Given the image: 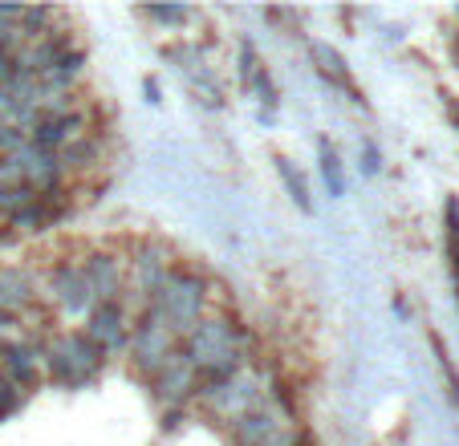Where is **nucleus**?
I'll return each mask as SVG.
<instances>
[{
    "mask_svg": "<svg viewBox=\"0 0 459 446\" xmlns=\"http://www.w3.org/2000/svg\"><path fill=\"white\" fill-rule=\"evenodd\" d=\"M179 357L200 373V382L232 378V373H240L256 361V333L236 313L216 309L191 333L179 337Z\"/></svg>",
    "mask_w": 459,
    "mask_h": 446,
    "instance_id": "obj_1",
    "label": "nucleus"
},
{
    "mask_svg": "<svg viewBox=\"0 0 459 446\" xmlns=\"http://www.w3.org/2000/svg\"><path fill=\"white\" fill-rule=\"evenodd\" d=\"M216 284L220 280L204 264L179 260V264L167 272L163 288L151 296V304H155L159 317L167 321V329H171L175 337H183L200 325L208 313H216Z\"/></svg>",
    "mask_w": 459,
    "mask_h": 446,
    "instance_id": "obj_2",
    "label": "nucleus"
},
{
    "mask_svg": "<svg viewBox=\"0 0 459 446\" xmlns=\"http://www.w3.org/2000/svg\"><path fill=\"white\" fill-rule=\"evenodd\" d=\"M41 349V373L45 382L61 390H86L106 373L110 357L102 345H94L82 329H53L49 337H37Z\"/></svg>",
    "mask_w": 459,
    "mask_h": 446,
    "instance_id": "obj_3",
    "label": "nucleus"
},
{
    "mask_svg": "<svg viewBox=\"0 0 459 446\" xmlns=\"http://www.w3.org/2000/svg\"><path fill=\"white\" fill-rule=\"evenodd\" d=\"M269 365H248L232 378H208L195 390L191 410H200L204 418H212L216 426H232L236 418H244L248 410H256L269 394Z\"/></svg>",
    "mask_w": 459,
    "mask_h": 446,
    "instance_id": "obj_4",
    "label": "nucleus"
},
{
    "mask_svg": "<svg viewBox=\"0 0 459 446\" xmlns=\"http://www.w3.org/2000/svg\"><path fill=\"white\" fill-rule=\"evenodd\" d=\"M122 357H126L130 373H134L139 382H151L159 369L171 365V361L179 357V337L167 329V321L159 317V309L151 301L134 309V325H130Z\"/></svg>",
    "mask_w": 459,
    "mask_h": 446,
    "instance_id": "obj_5",
    "label": "nucleus"
},
{
    "mask_svg": "<svg viewBox=\"0 0 459 446\" xmlns=\"http://www.w3.org/2000/svg\"><path fill=\"white\" fill-rule=\"evenodd\" d=\"M122 260H126V304L139 309L163 288L167 272L179 264V252L159 236H139L122 248Z\"/></svg>",
    "mask_w": 459,
    "mask_h": 446,
    "instance_id": "obj_6",
    "label": "nucleus"
},
{
    "mask_svg": "<svg viewBox=\"0 0 459 446\" xmlns=\"http://www.w3.org/2000/svg\"><path fill=\"white\" fill-rule=\"evenodd\" d=\"M41 304L53 321H86V313L94 309V296L86 288L78 256H57L49 268H41Z\"/></svg>",
    "mask_w": 459,
    "mask_h": 446,
    "instance_id": "obj_7",
    "label": "nucleus"
},
{
    "mask_svg": "<svg viewBox=\"0 0 459 446\" xmlns=\"http://www.w3.org/2000/svg\"><path fill=\"white\" fill-rule=\"evenodd\" d=\"M78 268L86 276V288L94 296V304L102 301H126V260L118 248H106V244H90L78 256Z\"/></svg>",
    "mask_w": 459,
    "mask_h": 446,
    "instance_id": "obj_8",
    "label": "nucleus"
},
{
    "mask_svg": "<svg viewBox=\"0 0 459 446\" xmlns=\"http://www.w3.org/2000/svg\"><path fill=\"white\" fill-rule=\"evenodd\" d=\"M130 325H134V309L126 301H102L86 313L82 321V333L90 337L94 345H102L106 357H122L126 349V337H130Z\"/></svg>",
    "mask_w": 459,
    "mask_h": 446,
    "instance_id": "obj_9",
    "label": "nucleus"
},
{
    "mask_svg": "<svg viewBox=\"0 0 459 446\" xmlns=\"http://www.w3.org/2000/svg\"><path fill=\"white\" fill-rule=\"evenodd\" d=\"M151 394V402L159 406V410H191V402H195V390H200V373L187 365L183 357H175L171 365H163L151 382H143Z\"/></svg>",
    "mask_w": 459,
    "mask_h": 446,
    "instance_id": "obj_10",
    "label": "nucleus"
},
{
    "mask_svg": "<svg viewBox=\"0 0 459 446\" xmlns=\"http://www.w3.org/2000/svg\"><path fill=\"white\" fill-rule=\"evenodd\" d=\"M74 215V191L61 199H29L25 207H17V211L4 219V227H9L17 240H25V236H49L53 227H61V223Z\"/></svg>",
    "mask_w": 459,
    "mask_h": 446,
    "instance_id": "obj_11",
    "label": "nucleus"
},
{
    "mask_svg": "<svg viewBox=\"0 0 459 446\" xmlns=\"http://www.w3.org/2000/svg\"><path fill=\"white\" fill-rule=\"evenodd\" d=\"M0 378L13 382L17 390L33 394L41 390L45 373H41V349L33 337H4L0 341Z\"/></svg>",
    "mask_w": 459,
    "mask_h": 446,
    "instance_id": "obj_12",
    "label": "nucleus"
},
{
    "mask_svg": "<svg viewBox=\"0 0 459 446\" xmlns=\"http://www.w3.org/2000/svg\"><path fill=\"white\" fill-rule=\"evenodd\" d=\"M0 309L17 321L41 309V272L33 264H0Z\"/></svg>",
    "mask_w": 459,
    "mask_h": 446,
    "instance_id": "obj_13",
    "label": "nucleus"
},
{
    "mask_svg": "<svg viewBox=\"0 0 459 446\" xmlns=\"http://www.w3.org/2000/svg\"><path fill=\"white\" fill-rule=\"evenodd\" d=\"M57 163H61V171H65V179H70L74 187L86 183V179H94V175H102V167L110 163V130H94V134L70 142L57 155Z\"/></svg>",
    "mask_w": 459,
    "mask_h": 446,
    "instance_id": "obj_14",
    "label": "nucleus"
},
{
    "mask_svg": "<svg viewBox=\"0 0 459 446\" xmlns=\"http://www.w3.org/2000/svg\"><path fill=\"white\" fill-rule=\"evenodd\" d=\"M78 45V37L70 33V29L61 25L57 33H49V37H41V41H29V45H21L17 53H13V61H17V73H25V78H33V81H41L45 73H49L53 65H57L65 53Z\"/></svg>",
    "mask_w": 459,
    "mask_h": 446,
    "instance_id": "obj_15",
    "label": "nucleus"
},
{
    "mask_svg": "<svg viewBox=\"0 0 459 446\" xmlns=\"http://www.w3.org/2000/svg\"><path fill=\"white\" fill-rule=\"evenodd\" d=\"M285 426H293V422H289L285 414L269 402V398H264L256 410H248L244 418H236L232 426H224V434H228V446H264L273 434H281Z\"/></svg>",
    "mask_w": 459,
    "mask_h": 446,
    "instance_id": "obj_16",
    "label": "nucleus"
},
{
    "mask_svg": "<svg viewBox=\"0 0 459 446\" xmlns=\"http://www.w3.org/2000/svg\"><path fill=\"white\" fill-rule=\"evenodd\" d=\"M309 61L317 65V73L330 81L333 90H342V94H346L354 106H366V94L358 90V81H354V73H350L346 57H342L330 41H309Z\"/></svg>",
    "mask_w": 459,
    "mask_h": 446,
    "instance_id": "obj_17",
    "label": "nucleus"
},
{
    "mask_svg": "<svg viewBox=\"0 0 459 446\" xmlns=\"http://www.w3.org/2000/svg\"><path fill=\"white\" fill-rule=\"evenodd\" d=\"M61 25H65V13H61V9H45V4H25V13H21V45L41 41V37L57 33Z\"/></svg>",
    "mask_w": 459,
    "mask_h": 446,
    "instance_id": "obj_18",
    "label": "nucleus"
},
{
    "mask_svg": "<svg viewBox=\"0 0 459 446\" xmlns=\"http://www.w3.org/2000/svg\"><path fill=\"white\" fill-rule=\"evenodd\" d=\"M317 163H321V179H325V187H330V195H346V171H342V159L338 150H333L330 138H321L317 142Z\"/></svg>",
    "mask_w": 459,
    "mask_h": 446,
    "instance_id": "obj_19",
    "label": "nucleus"
},
{
    "mask_svg": "<svg viewBox=\"0 0 459 446\" xmlns=\"http://www.w3.org/2000/svg\"><path fill=\"white\" fill-rule=\"evenodd\" d=\"M277 163V175H281V183H285V191H289V199H293L297 207H301L305 215H313V199H309V187H305V179H301V171L293 167V159H285V155H277L273 159Z\"/></svg>",
    "mask_w": 459,
    "mask_h": 446,
    "instance_id": "obj_20",
    "label": "nucleus"
},
{
    "mask_svg": "<svg viewBox=\"0 0 459 446\" xmlns=\"http://www.w3.org/2000/svg\"><path fill=\"white\" fill-rule=\"evenodd\" d=\"M264 69V57L256 53V45L244 37L240 45H236V73H240V86L252 90V81H256V73Z\"/></svg>",
    "mask_w": 459,
    "mask_h": 446,
    "instance_id": "obj_21",
    "label": "nucleus"
},
{
    "mask_svg": "<svg viewBox=\"0 0 459 446\" xmlns=\"http://www.w3.org/2000/svg\"><path fill=\"white\" fill-rule=\"evenodd\" d=\"M21 13L25 4H0V49H21Z\"/></svg>",
    "mask_w": 459,
    "mask_h": 446,
    "instance_id": "obj_22",
    "label": "nucleus"
},
{
    "mask_svg": "<svg viewBox=\"0 0 459 446\" xmlns=\"http://www.w3.org/2000/svg\"><path fill=\"white\" fill-rule=\"evenodd\" d=\"M139 13L147 21H155V25H163V29H179V25H187V21L195 17L187 4H143Z\"/></svg>",
    "mask_w": 459,
    "mask_h": 446,
    "instance_id": "obj_23",
    "label": "nucleus"
},
{
    "mask_svg": "<svg viewBox=\"0 0 459 446\" xmlns=\"http://www.w3.org/2000/svg\"><path fill=\"white\" fill-rule=\"evenodd\" d=\"M431 337V349H435V361H439V369H443V378H447V390H451V402L459 406V373H455V361H451V353H447V345H443V337L435 333H427Z\"/></svg>",
    "mask_w": 459,
    "mask_h": 446,
    "instance_id": "obj_24",
    "label": "nucleus"
},
{
    "mask_svg": "<svg viewBox=\"0 0 459 446\" xmlns=\"http://www.w3.org/2000/svg\"><path fill=\"white\" fill-rule=\"evenodd\" d=\"M25 406H29V394H25V390H17L13 382L0 378V422L17 418V414L25 410Z\"/></svg>",
    "mask_w": 459,
    "mask_h": 446,
    "instance_id": "obj_25",
    "label": "nucleus"
},
{
    "mask_svg": "<svg viewBox=\"0 0 459 446\" xmlns=\"http://www.w3.org/2000/svg\"><path fill=\"white\" fill-rule=\"evenodd\" d=\"M248 94H256L260 102L269 106V110H277V106H281V90H277V81H273L269 65H264V69H260V73H256V81H252V90H248Z\"/></svg>",
    "mask_w": 459,
    "mask_h": 446,
    "instance_id": "obj_26",
    "label": "nucleus"
},
{
    "mask_svg": "<svg viewBox=\"0 0 459 446\" xmlns=\"http://www.w3.org/2000/svg\"><path fill=\"white\" fill-rule=\"evenodd\" d=\"M29 142L25 126H13V122H0V155H17L21 146Z\"/></svg>",
    "mask_w": 459,
    "mask_h": 446,
    "instance_id": "obj_27",
    "label": "nucleus"
},
{
    "mask_svg": "<svg viewBox=\"0 0 459 446\" xmlns=\"http://www.w3.org/2000/svg\"><path fill=\"white\" fill-rule=\"evenodd\" d=\"M187 414L191 410H159V430H163V434L183 430V426H187Z\"/></svg>",
    "mask_w": 459,
    "mask_h": 446,
    "instance_id": "obj_28",
    "label": "nucleus"
},
{
    "mask_svg": "<svg viewBox=\"0 0 459 446\" xmlns=\"http://www.w3.org/2000/svg\"><path fill=\"white\" fill-rule=\"evenodd\" d=\"M382 171V155H378V146L366 138L362 142V175H378Z\"/></svg>",
    "mask_w": 459,
    "mask_h": 446,
    "instance_id": "obj_29",
    "label": "nucleus"
},
{
    "mask_svg": "<svg viewBox=\"0 0 459 446\" xmlns=\"http://www.w3.org/2000/svg\"><path fill=\"white\" fill-rule=\"evenodd\" d=\"M293 442H297V426H285L281 434H273L264 446H293Z\"/></svg>",
    "mask_w": 459,
    "mask_h": 446,
    "instance_id": "obj_30",
    "label": "nucleus"
},
{
    "mask_svg": "<svg viewBox=\"0 0 459 446\" xmlns=\"http://www.w3.org/2000/svg\"><path fill=\"white\" fill-rule=\"evenodd\" d=\"M17 325H21L17 317H9V313L0 309V341H4V337H17Z\"/></svg>",
    "mask_w": 459,
    "mask_h": 446,
    "instance_id": "obj_31",
    "label": "nucleus"
},
{
    "mask_svg": "<svg viewBox=\"0 0 459 446\" xmlns=\"http://www.w3.org/2000/svg\"><path fill=\"white\" fill-rule=\"evenodd\" d=\"M143 94H147V102H151V106H159V102H163V90H159V81H155V78H147V81H143Z\"/></svg>",
    "mask_w": 459,
    "mask_h": 446,
    "instance_id": "obj_32",
    "label": "nucleus"
},
{
    "mask_svg": "<svg viewBox=\"0 0 459 446\" xmlns=\"http://www.w3.org/2000/svg\"><path fill=\"white\" fill-rule=\"evenodd\" d=\"M443 110H447V118L459 126V102H455V98H451V94H443Z\"/></svg>",
    "mask_w": 459,
    "mask_h": 446,
    "instance_id": "obj_33",
    "label": "nucleus"
},
{
    "mask_svg": "<svg viewBox=\"0 0 459 446\" xmlns=\"http://www.w3.org/2000/svg\"><path fill=\"white\" fill-rule=\"evenodd\" d=\"M4 57H9V49H0V61H4Z\"/></svg>",
    "mask_w": 459,
    "mask_h": 446,
    "instance_id": "obj_34",
    "label": "nucleus"
}]
</instances>
